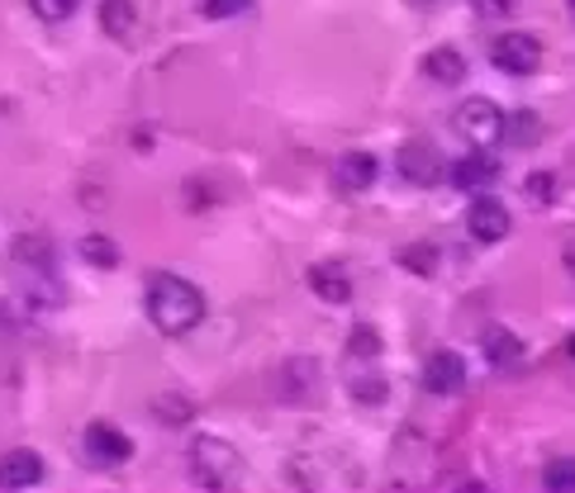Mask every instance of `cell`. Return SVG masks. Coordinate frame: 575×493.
Wrapping results in <instances>:
<instances>
[{
	"instance_id": "1",
	"label": "cell",
	"mask_w": 575,
	"mask_h": 493,
	"mask_svg": "<svg viewBox=\"0 0 575 493\" xmlns=\"http://www.w3.org/2000/svg\"><path fill=\"white\" fill-rule=\"evenodd\" d=\"M148 318L157 323V332H167V337H181V332L200 328V318H205V295L181 280V275H157L148 285Z\"/></svg>"
},
{
	"instance_id": "2",
	"label": "cell",
	"mask_w": 575,
	"mask_h": 493,
	"mask_svg": "<svg viewBox=\"0 0 575 493\" xmlns=\"http://www.w3.org/2000/svg\"><path fill=\"white\" fill-rule=\"evenodd\" d=\"M185 460H191V474H195L200 489H238L243 456L224 437H195Z\"/></svg>"
},
{
	"instance_id": "3",
	"label": "cell",
	"mask_w": 575,
	"mask_h": 493,
	"mask_svg": "<svg viewBox=\"0 0 575 493\" xmlns=\"http://www.w3.org/2000/svg\"><path fill=\"white\" fill-rule=\"evenodd\" d=\"M456 134H466L476 148H491V142L505 138V110L495 105V100H466L462 110H456Z\"/></svg>"
},
{
	"instance_id": "4",
	"label": "cell",
	"mask_w": 575,
	"mask_h": 493,
	"mask_svg": "<svg viewBox=\"0 0 575 493\" xmlns=\"http://www.w3.org/2000/svg\"><path fill=\"white\" fill-rule=\"evenodd\" d=\"M491 57H495L499 71H509V77H528V71L542 67V43L533 34H523V28H514V34H499L495 38Z\"/></svg>"
},
{
	"instance_id": "5",
	"label": "cell",
	"mask_w": 575,
	"mask_h": 493,
	"mask_svg": "<svg viewBox=\"0 0 575 493\" xmlns=\"http://www.w3.org/2000/svg\"><path fill=\"white\" fill-rule=\"evenodd\" d=\"M81 451H86V460H91V466H100V470H114V466H124V460L134 456V442H128L120 427L95 423V427H86Z\"/></svg>"
},
{
	"instance_id": "6",
	"label": "cell",
	"mask_w": 575,
	"mask_h": 493,
	"mask_svg": "<svg viewBox=\"0 0 575 493\" xmlns=\"http://www.w3.org/2000/svg\"><path fill=\"white\" fill-rule=\"evenodd\" d=\"M466 233L476 238V242H505L509 238V209L499 205L495 195H476L471 199V209H466Z\"/></svg>"
},
{
	"instance_id": "7",
	"label": "cell",
	"mask_w": 575,
	"mask_h": 493,
	"mask_svg": "<svg viewBox=\"0 0 575 493\" xmlns=\"http://www.w3.org/2000/svg\"><path fill=\"white\" fill-rule=\"evenodd\" d=\"M424 389L428 394H462L466 389V360L456 352H433L424 360Z\"/></svg>"
},
{
	"instance_id": "8",
	"label": "cell",
	"mask_w": 575,
	"mask_h": 493,
	"mask_svg": "<svg viewBox=\"0 0 575 493\" xmlns=\"http://www.w3.org/2000/svg\"><path fill=\"white\" fill-rule=\"evenodd\" d=\"M305 280L324 303H348L352 299V275H348V266H338V261H314Z\"/></svg>"
},
{
	"instance_id": "9",
	"label": "cell",
	"mask_w": 575,
	"mask_h": 493,
	"mask_svg": "<svg viewBox=\"0 0 575 493\" xmlns=\"http://www.w3.org/2000/svg\"><path fill=\"white\" fill-rule=\"evenodd\" d=\"M43 480V456L20 446V451L0 456V489H34Z\"/></svg>"
},
{
	"instance_id": "10",
	"label": "cell",
	"mask_w": 575,
	"mask_h": 493,
	"mask_svg": "<svg viewBox=\"0 0 575 493\" xmlns=\"http://www.w3.org/2000/svg\"><path fill=\"white\" fill-rule=\"evenodd\" d=\"M376 157L371 152H348V157H338V167H334V185L338 191H348V195H357V191H371L376 185Z\"/></svg>"
},
{
	"instance_id": "11",
	"label": "cell",
	"mask_w": 575,
	"mask_h": 493,
	"mask_svg": "<svg viewBox=\"0 0 575 493\" xmlns=\"http://www.w3.org/2000/svg\"><path fill=\"white\" fill-rule=\"evenodd\" d=\"M399 171H405V181H414V185H438L442 181V157L428 148V142H409L405 152H399Z\"/></svg>"
},
{
	"instance_id": "12",
	"label": "cell",
	"mask_w": 575,
	"mask_h": 493,
	"mask_svg": "<svg viewBox=\"0 0 575 493\" xmlns=\"http://www.w3.org/2000/svg\"><path fill=\"white\" fill-rule=\"evenodd\" d=\"M495 181H499V167L485 152H471L452 167V185H462V191H485V185H495Z\"/></svg>"
},
{
	"instance_id": "13",
	"label": "cell",
	"mask_w": 575,
	"mask_h": 493,
	"mask_svg": "<svg viewBox=\"0 0 575 493\" xmlns=\"http://www.w3.org/2000/svg\"><path fill=\"white\" fill-rule=\"evenodd\" d=\"M481 352H485V360H495V366H514V360H523V342L514 337L509 328L491 323L481 332Z\"/></svg>"
},
{
	"instance_id": "14",
	"label": "cell",
	"mask_w": 575,
	"mask_h": 493,
	"mask_svg": "<svg viewBox=\"0 0 575 493\" xmlns=\"http://www.w3.org/2000/svg\"><path fill=\"white\" fill-rule=\"evenodd\" d=\"M424 71L433 81H442V85H462L466 81V57L456 53V48H433L424 57Z\"/></svg>"
},
{
	"instance_id": "15",
	"label": "cell",
	"mask_w": 575,
	"mask_h": 493,
	"mask_svg": "<svg viewBox=\"0 0 575 493\" xmlns=\"http://www.w3.org/2000/svg\"><path fill=\"white\" fill-rule=\"evenodd\" d=\"M134 20H138L134 0H105V5H100V28H105L110 38H128L134 34Z\"/></svg>"
},
{
	"instance_id": "16",
	"label": "cell",
	"mask_w": 575,
	"mask_h": 493,
	"mask_svg": "<svg viewBox=\"0 0 575 493\" xmlns=\"http://www.w3.org/2000/svg\"><path fill=\"white\" fill-rule=\"evenodd\" d=\"M399 266L414 271V275H433L438 271V246H428V242H414L399 252Z\"/></svg>"
},
{
	"instance_id": "17",
	"label": "cell",
	"mask_w": 575,
	"mask_h": 493,
	"mask_svg": "<svg viewBox=\"0 0 575 493\" xmlns=\"http://www.w3.org/2000/svg\"><path fill=\"white\" fill-rule=\"evenodd\" d=\"M77 252H81V261H91V266H120V252H114V242L110 238H81V246H77Z\"/></svg>"
},
{
	"instance_id": "18",
	"label": "cell",
	"mask_w": 575,
	"mask_h": 493,
	"mask_svg": "<svg viewBox=\"0 0 575 493\" xmlns=\"http://www.w3.org/2000/svg\"><path fill=\"white\" fill-rule=\"evenodd\" d=\"M29 10H34L43 24H63L77 14V0H29Z\"/></svg>"
},
{
	"instance_id": "19",
	"label": "cell",
	"mask_w": 575,
	"mask_h": 493,
	"mask_svg": "<svg viewBox=\"0 0 575 493\" xmlns=\"http://www.w3.org/2000/svg\"><path fill=\"white\" fill-rule=\"evenodd\" d=\"M376 356H381V332L362 323L352 332V360H376Z\"/></svg>"
},
{
	"instance_id": "20",
	"label": "cell",
	"mask_w": 575,
	"mask_h": 493,
	"mask_svg": "<svg viewBox=\"0 0 575 493\" xmlns=\"http://www.w3.org/2000/svg\"><path fill=\"white\" fill-rule=\"evenodd\" d=\"M542 484L562 489V493H575V460H552V466L542 470Z\"/></svg>"
},
{
	"instance_id": "21",
	"label": "cell",
	"mask_w": 575,
	"mask_h": 493,
	"mask_svg": "<svg viewBox=\"0 0 575 493\" xmlns=\"http://www.w3.org/2000/svg\"><path fill=\"white\" fill-rule=\"evenodd\" d=\"M505 134L514 142H538V114H514V119H505Z\"/></svg>"
},
{
	"instance_id": "22",
	"label": "cell",
	"mask_w": 575,
	"mask_h": 493,
	"mask_svg": "<svg viewBox=\"0 0 575 493\" xmlns=\"http://www.w3.org/2000/svg\"><path fill=\"white\" fill-rule=\"evenodd\" d=\"M352 394H357V403H371V409H376V403H385V394H391V389H385V380L376 375V380H357Z\"/></svg>"
},
{
	"instance_id": "23",
	"label": "cell",
	"mask_w": 575,
	"mask_h": 493,
	"mask_svg": "<svg viewBox=\"0 0 575 493\" xmlns=\"http://www.w3.org/2000/svg\"><path fill=\"white\" fill-rule=\"evenodd\" d=\"M252 0H205V14L210 20H234V14H243Z\"/></svg>"
},
{
	"instance_id": "24",
	"label": "cell",
	"mask_w": 575,
	"mask_h": 493,
	"mask_svg": "<svg viewBox=\"0 0 575 493\" xmlns=\"http://www.w3.org/2000/svg\"><path fill=\"white\" fill-rule=\"evenodd\" d=\"M171 399H177V394H162V399H157V413H162V423H185V417H191V403H171Z\"/></svg>"
},
{
	"instance_id": "25",
	"label": "cell",
	"mask_w": 575,
	"mask_h": 493,
	"mask_svg": "<svg viewBox=\"0 0 575 493\" xmlns=\"http://www.w3.org/2000/svg\"><path fill=\"white\" fill-rule=\"evenodd\" d=\"M471 5H476L485 20H505V14H509V0H471Z\"/></svg>"
},
{
	"instance_id": "26",
	"label": "cell",
	"mask_w": 575,
	"mask_h": 493,
	"mask_svg": "<svg viewBox=\"0 0 575 493\" xmlns=\"http://www.w3.org/2000/svg\"><path fill=\"white\" fill-rule=\"evenodd\" d=\"M533 195L548 199V195H552V181H548V176H533Z\"/></svg>"
},
{
	"instance_id": "27",
	"label": "cell",
	"mask_w": 575,
	"mask_h": 493,
	"mask_svg": "<svg viewBox=\"0 0 575 493\" xmlns=\"http://www.w3.org/2000/svg\"><path fill=\"white\" fill-rule=\"evenodd\" d=\"M566 271H571V275H575V238H571V242H566Z\"/></svg>"
},
{
	"instance_id": "28",
	"label": "cell",
	"mask_w": 575,
	"mask_h": 493,
	"mask_svg": "<svg viewBox=\"0 0 575 493\" xmlns=\"http://www.w3.org/2000/svg\"><path fill=\"white\" fill-rule=\"evenodd\" d=\"M409 5H433V0H409Z\"/></svg>"
},
{
	"instance_id": "29",
	"label": "cell",
	"mask_w": 575,
	"mask_h": 493,
	"mask_svg": "<svg viewBox=\"0 0 575 493\" xmlns=\"http://www.w3.org/2000/svg\"><path fill=\"white\" fill-rule=\"evenodd\" d=\"M566 346H571V356H575V337H571V342H566Z\"/></svg>"
},
{
	"instance_id": "30",
	"label": "cell",
	"mask_w": 575,
	"mask_h": 493,
	"mask_svg": "<svg viewBox=\"0 0 575 493\" xmlns=\"http://www.w3.org/2000/svg\"><path fill=\"white\" fill-rule=\"evenodd\" d=\"M571 14H575V0H571Z\"/></svg>"
}]
</instances>
